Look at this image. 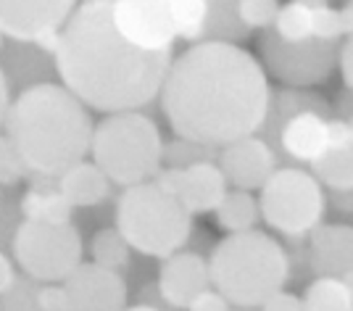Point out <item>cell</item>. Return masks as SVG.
<instances>
[{
  "mask_svg": "<svg viewBox=\"0 0 353 311\" xmlns=\"http://www.w3.org/2000/svg\"><path fill=\"white\" fill-rule=\"evenodd\" d=\"M272 98L264 66L250 50L198 43L172 63L161 108L179 140L221 150L264 130Z\"/></svg>",
  "mask_w": 353,
  "mask_h": 311,
  "instance_id": "cell-1",
  "label": "cell"
},
{
  "mask_svg": "<svg viewBox=\"0 0 353 311\" xmlns=\"http://www.w3.org/2000/svg\"><path fill=\"white\" fill-rule=\"evenodd\" d=\"M174 50L150 53L119 32L111 0H85L61 32L53 66L63 88L101 114L140 111L161 98Z\"/></svg>",
  "mask_w": 353,
  "mask_h": 311,
  "instance_id": "cell-2",
  "label": "cell"
},
{
  "mask_svg": "<svg viewBox=\"0 0 353 311\" xmlns=\"http://www.w3.org/2000/svg\"><path fill=\"white\" fill-rule=\"evenodd\" d=\"M8 140L30 174L61 179L85 161L92 148V119L88 106L56 82L21 90L6 119Z\"/></svg>",
  "mask_w": 353,
  "mask_h": 311,
  "instance_id": "cell-3",
  "label": "cell"
},
{
  "mask_svg": "<svg viewBox=\"0 0 353 311\" xmlns=\"http://www.w3.org/2000/svg\"><path fill=\"white\" fill-rule=\"evenodd\" d=\"M211 285L235 309H261L290 280V256L261 230L221 237L208 256Z\"/></svg>",
  "mask_w": 353,
  "mask_h": 311,
  "instance_id": "cell-4",
  "label": "cell"
},
{
  "mask_svg": "<svg viewBox=\"0 0 353 311\" xmlns=\"http://www.w3.org/2000/svg\"><path fill=\"white\" fill-rule=\"evenodd\" d=\"M161 132L156 121L140 111L111 114L95 124L92 134V163L103 169L114 185L134 188L156 179L163 166Z\"/></svg>",
  "mask_w": 353,
  "mask_h": 311,
  "instance_id": "cell-5",
  "label": "cell"
},
{
  "mask_svg": "<svg viewBox=\"0 0 353 311\" xmlns=\"http://www.w3.org/2000/svg\"><path fill=\"white\" fill-rule=\"evenodd\" d=\"M117 230L130 248L166 261L190 240L192 214L156 182H143L119 198Z\"/></svg>",
  "mask_w": 353,
  "mask_h": 311,
  "instance_id": "cell-6",
  "label": "cell"
},
{
  "mask_svg": "<svg viewBox=\"0 0 353 311\" xmlns=\"http://www.w3.org/2000/svg\"><path fill=\"white\" fill-rule=\"evenodd\" d=\"M261 219L290 240L311 237L322 227L327 195L322 182L301 166H280L259 195Z\"/></svg>",
  "mask_w": 353,
  "mask_h": 311,
  "instance_id": "cell-7",
  "label": "cell"
},
{
  "mask_svg": "<svg viewBox=\"0 0 353 311\" xmlns=\"http://www.w3.org/2000/svg\"><path fill=\"white\" fill-rule=\"evenodd\" d=\"M14 256L24 274L43 285H59L82 267V237L72 224L21 222L14 235Z\"/></svg>",
  "mask_w": 353,
  "mask_h": 311,
  "instance_id": "cell-8",
  "label": "cell"
},
{
  "mask_svg": "<svg viewBox=\"0 0 353 311\" xmlns=\"http://www.w3.org/2000/svg\"><path fill=\"white\" fill-rule=\"evenodd\" d=\"M343 40H301L288 43L272 30L259 37V56L269 77L288 88H311L322 85L324 79L340 66Z\"/></svg>",
  "mask_w": 353,
  "mask_h": 311,
  "instance_id": "cell-9",
  "label": "cell"
},
{
  "mask_svg": "<svg viewBox=\"0 0 353 311\" xmlns=\"http://www.w3.org/2000/svg\"><path fill=\"white\" fill-rule=\"evenodd\" d=\"M119 32L143 50H174L176 27L169 0H111Z\"/></svg>",
  "mask_w": 353,
  "mask_h": 311,
  "instance_id": "cell-10",
  "label": "cell"
},
{
  "mask_svg": "<svg viewBox=\"0 0 353 311\" xmlns=\"http://www.w3.org/2000/svg\"><path fill=\"white\" fill-rule=\"evenodd\" d=\"M153 182L169 195H174L190 214H216V208L230 193V182L216 161L192 163L188 169L163 166Z\"/></svg>",
  "mask_w": 353,
  "mask_h": 311,
  "instance_id": "cell-11",
  "label": "cell"
},
{
  "mask_svg": "<svg viewBox=\"0 0 353 311\" xmlns=\"http://www.w3.org/2000/svg\"><path fill=\"white\" fill-rule=\"evenodd\" d=\"M77 11L72 0H0V34L34 45L48 32H61Z\"/></svg>",
  "mask_w": 353,
  "mask_h": 311,
  "instance_id": "cell-12",
  "label": "cell"
},
{
  "mask_svg": "<svg viewBox=\"0 0 353 311\" xmlns=\"http://www.w3.org/2000/svg\"><path fill=\"white\" fill-rule=\"evenodd\" d=\"M272 32L288 40H345V27L340 8L330 6L327 0H290L282 3L280 14Z\"/></svg>",
  "mask_w": 353,
  "mask_h": 311,
  "instance_id": "cell-13",
  "label": "cell"
},
{
  "mask_svg": "<svg viewBox=\"0 0 353 311\" xmlns=\"http://www.w3.org/2000/svg\"><path fill=\"white\" fill-rule=\"evenodd\" d=\"M66 290V311H124L127 309V285L119 272L103 269L98 264H82L69 280Z\"/></svg>",
  "mask_w": 353,
  "mask_h": 311,
  "instance_id": "cell-14",
  "label": "cell"
},
{
  "mask_svg": "<svg viewBox=\"0 0 353 311\" xmlns=\"http://www.w3.org/2000/svg\"><path fill=\"white\" fill-rule=\"evenodd\" d=\"M219 169L235 190H261L272 174L280 169L277 156L264 137H245L219 150Z\"/></svg>",
  "mask_w": 353,
  "mask_h": 311,
  "instance_id": "cell-15",
  "label": "cell"
},
{
  "mask_svg": "<svg viewBox=\"0 0 353 311\" xmlns=\"http://www.w3.org/2000/svg\"><path fill=\"white\" fill-rule=\"evenodd\" d=\"M211 269L201 253L179 251L166 259L159 272V296L172 309H188L198 296L211 290Z\"/></svg>",
  "mask_w": 353,
  "mask_h": 311,
  "instance_id": "cell-16",
  "label": "cell"
},
{
  "mask_svg": "<svg viewBox=\"0 0 353 311\" xmlns=\"http://www.w3.org/2000/svg\"><path fill=\"white\" fill-rule=\"evenodd\" d=\"M330 121L322 111H298L293 117L277 121V143L288 159L298 163H314L330 148ZM272 124V121H266Z\"/></svg>",
  "mask_w": 353,
  "mask_h": 311,
  "instance_id": "cell-17",
  "label": "cell"
},
{
  "mask_svg": "<svg viewBox=\"0 0 353 311\" xmlns=\"http://www.w3.org/2000/svg\"><path fill=\"white\" fill-rule=\"evenodd\" d=\"M309 269L316 277L345 280L353 274V227L322 224L309 237Z\"/></svg>",
  "mask_w": 353,
  "mask_h": 311,
  "instance_id": "cell-18",
  "label": "cell"
},
{
  "mask_svg": "<svg viewBox=\"0 0 353 311\" xmlns=\"http://www.w3.org/2000/svg\"><path fill=\"white\" fill-rule=\"evenodd\" d=\"M311 174L332 193H353V134L348 121H330V148L311 166Z\"/></svg>",
  "mask_w": 353,
  "mask_h": 311,
  "instance_id": "cell-19",
  "label": "cell"
},
{
  "mask_svg": "<svg viewBox=\"0 0 353 311\" xmlns=\"http://www.w3.org/2000/svg\"><path fill=\"white\" fill-rule=\"evenodd\" d=\"M59 190L77 208L98 206L111 190V179L105 177L98 163L82 161L59 179Z\"/></svg>",
  "mask_w": 353,
  "mask_h": 311,
  "instance_id": "cell-20",
  "label": "cell"
},
{
  "mask_svg": "<svg viewBox=\"0 0 353 311\" xmlns=\"http://www.w3.org/2000/svg\"><path fill=\"white\" fill-rule=\"evenodd\" d=\"M19 211L24 222H43V224H72L74 206L63 198L59 188L45 190V188H32L21 195Z\"/></svg>",
  "mask_w": 353,
  "mask_h": 311,
  "instance_id": "cell-21",
  "label": "cell"
},
{
  "mask_svg": "<svg viewBox=\"0 0 353 311\" xmlns=\"http://www.w3.org/2000/svg\"><path fill=\"white\" fill-rule=\"evenodd\" d=\"M261 217L259 201L245 190H230L227 198L221 201L216 208V224L227 235H240V232H250Z\"/></svg>",
  "mask_w": 353,
  "mask_h": 311,
  "instance_id": "cell-22",
  "label": "cell"
},
{
  "mask_svg": "<svg viewBox=\"0 0 353 311\" xmlns=\"http://www.w3.org/2000/svg\"><path fill=\"white\" fill-rule=\"evenodd\" d=\"M303 311H353V290L338 277H316L303 290Z\"/></svg>",
  "mask_w": 353,
  "mask_h": 311,
  "instance_id": "cell-23",
  "label": "cell"
},
{
  "mask_svg": "<svg viewBox=\"0 0 353 311\" xmlns=\"http://www.w3.org/2000/svg\"><path fill=\"white\" fill-rule=\"evenodd\" d=\"M250 30L243 24L237 14V3L221 0V3H208V27L206 43H230L237 45V40L248 37Z\"/></svg>",
  "mask_w": 353,
  "mask_h": 311,
  "instance_id": "cell-24",
  "label": "cell"
},
{
  "mask_svg": "<svg viewBox=\"0 0 353 311\" xmlns=\"http://www.w3.org/2000/svg\"><path fill=\"white\" fill-rule=\"evenodd\" d=\"M174 16L176 37L190 45L206 43L208 0H169Z\"/></svg>",
  "mask_w": 353,
  "mask_h": 311,
  "instance_id": "cell-25",
  "label": "cell"
},
{
  "mask_svg": "<svg viewBox=\"0 0 353 311\" xmlns=\"http://www.w3.org/2000/svg\"><path fill=\"white\" fill-rule=\"evenodd\" d=\"M130 243L124 240V235L119 232L117 227H103L98 230L92 240H90V253H92V264L103 269L117 272L130 261Z\"/></svg>",
  "mask_w": 353,
  "mask_h": 311,
  "instance_id": "cell-26",
  "label": "cell"
},
{
  "mask_svg": "<svg viewBox=\"0 0 353 311\" xmlns=\"http://www.w3.org/2000/svg\"><path fill=\"white\" fill-rule=\"evenodd\" d=\"M201 161H219V150L198 146L190 140H179V137L163 148V163L169 169H188V166Z\"/></svg>",
  "mask_w": 353,
  "mask_h": 311,
  "instance_id": "cell-27",
  "label": "cell"
},
{
  "mask_svg": "<svg viewBox=\"0 0 353 311\" xmlns=\"http://www.w3.org/2000/svg\"><path fill=\"white\" fill-rule=\"evenodd\" d=\"M282 3L277 0H237V14L243 19V24L253 30H272L274 21H277V14H280Z\"/></svg>",
  "mask_w": 353,
  "mask_h": 311,
  "instance_id": "cell-28",
  "label": "cell"
},
{
  "mask_svg": "<svg viewBox=\"0 0 353 311\" xmlns=\"http://www.w3.org/2000/svg\"><path fill=\"white\" fill-rule=\"evenodd\" d=\"M37 293L40 288L34 285L32 277L24 274L16 280V285L6 296H0V311H43L37 303Z\"/></svg>",
  "mask_w": 353,
  "mask_h": 311,
  "instance_id": "cell-29",
  "label": "cell"
},
{
  "mask_svg": "<svg viewBox=\"0 0 353 311\" xmlns=\"http://www.w3.org/2000/svg\"><path fill=\"white\" fill-rule=\"evenodd\" d=\"M27 174H30V169L24 166L19 150L8 140V134H0V188H14Z\"/></svg>",
  "mask_w": 353,
  "mask_h": 311,
  "instance_id": "cell-30",
  "label": "cell"
},
{
  "mask_svg": "<svg viewBox=\"0 0 353 311\" xmlns=\"http://www.w3.org/2000/svg\"><path fill=\"white\" fill-rule=\"evenodd\" d=\"M37 303L43 311H66V290L63 285H40Z\"/></svg>",
  "mask_w": 353,
  "mask_h": 311,
  "instance_id": "cell-31",
  "label": "cell"
},
{
  "mask_svg": "<svg viewBox=\"0 0 353 311\" xmlns=\"http://www.w3.org/2000/svg\"><path fill=\"white\" fill-rule=\"evenodd\" d=\"M188 311H232V303L211 288V290H206L203 296L195 298L190 306H188Z\"/></svg>",
  "mask_w": 353,
  "mask_h": 311,
  "instance_id": "cell-32",
  "label": "cell"
},
{
  "mask_svg": "<svg viewBox=\"0 0 353 311\" xmlns=\"http://www.w3.org/2000/svg\"><path fill=\"white\" fill-rule=\"evenodd\" d=\"M261 311H303V298L282 290V293L269 298L264 306H261Z\"/></svg>",
  "mask_w": 353,
  "mask_h": 311,
  "instance_id": "cell-33",
  "label": "cell"
},
{
  "mask_svg": "<svg viewBox=\"0 0 353 311\" xmlns=\"http://www.w3.org/2000/svg\"><path fill=\"white\" fill-rule=\"evenodd\" d=\"M340 72H343L345 88L353 90V34H348L340 48Z\"/></svg>",
  "mask_w": 353,
  "mask_h": 311,
  "instance_id": "cell-34",
  "label": "cell"
},
{
  "mask_svg": "<svg viewBox=\"0 0 353 311\" xmlns=\"http://www.w3.org/2000/svg\"><path fill=\"white\" fill-rule=\"evenodd\" d=\"M16 280H19V274H16V269H14V261L0 251V296H6L16 285Z\"/></svg>",
  "mask_w": 353,
  "mask_h": 311,
  "instance_id": "cell-35",
  "label": "cell"
},
{
  "mask_svg": "<svg viewBox=\"0 0 353 311\" xmlns=\"http://www.w3.org/2000/svg\"><path fill=\"white\" fill-rule=\"evenodd\" d=\"M11 82L6 72L0 69V130H6V119H8V111H11Z\"/></svg>",
  "mask_w": 353,
  "mask_h": 311,
  "instance_id": "cell-36",
  "label": "cell"
},
{
  "mask_svg": "<svg viewBox=\"0 0 353 311\" xmlns=\"http://www.w3.org/2000/svg\"><path fill=\"white\" fill-rule=\"evenodd\" d=\"M340 16H343V27H345V37L353 34V0L340 6Z\"/></svg>",
  "mask_w": 353,
  "mask_h": 311,
  "instance_id": "cell-37",
  "label": "cell"
},
{
  "mask_svg": "<svg viewBox=\"0 0 353 311\" xmlns=\"http://www.w3.org/2000/svg\"><path fill=\"white\" fill-rule=\"evenodd\" d=\"M124 311H159V309H153V306H148V303H137V306H127Z\"/></svg>",
  "mask_w": 353,
  "mask_h": 311,
  "instance_id": "cell-38",
  "label": "cell"
},
{
  "mask_svg": "<svg viewBox=\"0 0 353 311\" xmlns=\"http://www.w3.org/2000/svg\"><path fill=\"white\" fill-rule=\"evenodd\" d=\"M345 282L351 285V290H353V274H348V277H345Z\"/></svg>",
  "mask_w": 353,
  "mask_h": 311,
  "instance_id": "cell-39",
  "label": "cell"
},
{
  "mask_svg": "<svg viewBox=\"0 0 353 311\" xmlns=\"http://www.w3.org/2000/svg\"><path fill=\"white\" fill-rule=\"evenodd\" d=\"M348 127H351V134H353V114H351V119H348Z\"/></svg>",
  "mask_w": 353,
  "mask_h": 311,
  "instance_id": "cell-40",
  "label": "cell"
},
{
  "mask_svg": "<svg viewBox=\"0 0 353 311\" xmlns=\"http://www.w3.org/2000/svg\"><path fill=\"white\" fill-rule=\"evenodd\" d=\"M3 43H6V37H3V34H0V48H3Z\"/></svg>",
  "mask_w": 353,
  "mask_h": 311,
  "instance_id": "cell-41",
  "label": "cell"
},
{
  "mask_svg": "<svg viewBox=\"0 0 353 311\" xmlns=\"http://www.w3.org/2000/svg\"><path fill=\"white\" fill-rule=\"evenodd\" d=\"M232 311H253V309H232Z\"/></svg>",
  "mask_w": 353,
  "mask_h": 311,
  "instance_id": "cell-42",
  "label": "cell"
}]
</instances>
